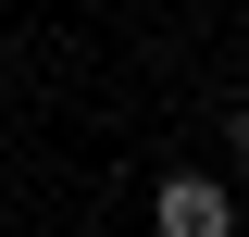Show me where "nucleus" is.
Masks as SVG:
<instances>
[{
  "label": "nucleus",
  "mask_w": 249,
  "mask_h": 237,
  "mask_svg": "<svg viewBox=\"0 0 249 237\" xmlns=\"http://www.w3.org/2000/svg\"><path fill=\"white\" fill-rule=\"evenodd\" d=\"M237 162H249V113H237Z\"/></svg>",
  "instance_id": "f03ea898"
},
{
  "label": "nucleus",
  "mask_w": 249,
  "mask_h": 237,
  "mask_svg": "<svg viewBox=\"0 0 249 237\" xmlns=\"http://www.w3.org/2000/svg\"><path fill=\"white\" fill-rule=\"evenodd\" d=\"M150 225H162V237H237V200H224L212 175H162Z\"/></svg>",
  "instance_id": "f257e3e1"
}]
</instances>
